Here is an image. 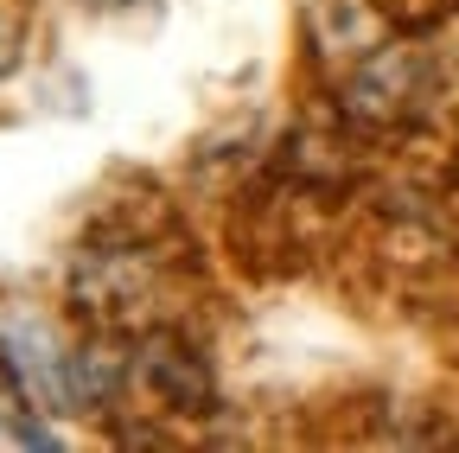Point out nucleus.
I'll return each mask as SVG.
<instances>
[{"label": "nucleus", "instance_id": "obj_4", "mask_svg": "<svg viewBox=\"0 0 459 453\" xmlns=\"http://www.w3.org/2000/svg\"><path fill=\"white\" fill-rule=\"evenodd\" d=\"M7 65H13V26H7V13H0V77H7Z\"/></svg>", "mask_w": 459, "mask_h": 453}, {"label": "nucleus", "instance_id": "obj_5", "mask_svg": "<svg viewBox=\"0 0 459 453\" xmlns=\"http://www.w3.org/2000/svg\"><path fill=\"white\" fill-rule=\"evenodd\" d=\"M102 7H115V0H102Z\"/></svg>", "mask_w": 459, "mask_h": 453}, {"label": "nucleus", "instance_id": "obj_2", "mask_svg": "<svg viewBox=\"0 0 459 453\" xmlns=\"http://www.w3.org/2000/svg\"><path fill=\"white\" fill-rule=\"evenodd\" d=\"M141 377H147V389L166 409H198L211 396V377H204L198 352H186L179 338H153V345L141 352Z\"/></svg>", "mask_w": 459, "mask_h": 453}, {"label": "nucleus", "instance_id": "obj_3", "mask_svg": "<svg viewBox=\"0 0 459 453\" xmlns=\"http://www.w3.org/2000/svg\"><path fill=\"white\" fill-rule=\"evenodd\" d=\"M128 377H134V364L115 358V352H102V345H90V352L71 358V396H77V403H108Z\"/></svg>", "mask_w": 459, "mask_h": 453}, {"label": "nucleus", "instance_id": "obj_1", "mask_svg": "<svg viewBox=\"0 0 459 453\" xmlns=\"http://www.w3.org/2000/svg\"><path fill=\"white\" fill-rule=\"evenodd\" d=\"M0 338H7V364L20 396H32V409H65L71 403V358H57L51 332L39 319H0Z\"/></svg>", "mask_w": 459, "mask_h": 453}]
</instances>
